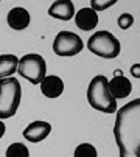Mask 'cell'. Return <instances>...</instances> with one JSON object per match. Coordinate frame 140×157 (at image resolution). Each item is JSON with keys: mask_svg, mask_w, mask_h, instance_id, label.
Listing matches in <instances>:
<instances>
[{"mask_svg": "<svg viewBox=\"0 0 140 157\" xmlns=\"http://www.w3.org/2000/svg\"><path fill=\"white\" fill-rule=\"evenodd\" d=\"M97 149L90 143H81L75 148L73 157H97Z\"/></svg>", "mask_w": 140, "mask_h": 157, "instance_id": "9a60e30c", "label": "cell"}, {"mask_svg": "<svg viewBox=\"0 0 140 157\" xmlns=\"http://www.w3.org/2000/svg\"><path fill=\"white\" fill-rule=\"evenodd\" d=\"M87 48L100 58L114 59L120 55V42L109 31H98L93 33L87 40Z\"/></svg>", "mask_w": 140, "mask_h": 157, "instance_id": "277c9868", "label": "cell"}, {"mask_svg": "<svg viewBox=\"0 0 140 157\" xmlns=\"http://www.w3.org/2000/svg\"><path fill=\"white\" fill-rule=\"evenodd\" d=\"M83 48H84L83 39L72 31H61L56 34V37L53 40V52L62 58L75 56V55L81 53Z\"/></svg>", "mask_w": 140, "mask_h": 157, "instance_id": "8992f818", "label": "cell"}, {"mask_svg": "<svg viewBox=\"0 0 140 157\" xmlns=\"http://www.w3.org/2000/svg\"><path fill=\"white\" fill-rule=\"evenodd\" d=\"M132 25H134V16H132V14L125 13V14H122V16L119 17V27H120L122 30H128V28H131Z\"/></svg>", "mask_w": 140, "mask_h": 157, "instance_id": "2e32d148", "label": "cell"}, {"mask_svg": "<svg viewBox=\"0 0 140 157\" xmlns=\"http://www.w3.org/2000/svg\"><path fill=\"white\" fill-rule=\"evenodd\" d=\"M115 2L117 0H107V2H98V0H92L90 2V5H92V10L93 11H103V10H107V8H111L112 5H115Z\"/></svg>", "mask_w": 140, "mask_h": 157, "instance_id": "e0dca14e", "label": "cell"}, {"mask_svg": "<svg viewBox=\"0 0 140 157\" xmlns=\"http://www.w3.org/2000/svg\"><path fill=\"white\" fill-rule=\"evenodd\" d=\"M131 73H132V76L134 78H140V64H134L132 67H131Z\"/></svg>", "mask_w": 140, "mask_h": 157, "instance_id": "ac0fdd59", "label": "cell"}, {"mask_svg": "<svg viewBox=\"0 0 140 157\" xmlns=\"http://www.w3.org/2000/svg\"><path fill=\"white\" fill-rule=\"evenodd\" d=\"M6 157H30V151L23 143H13L6 149Z\"/></svg>", "mask_w": 140, "mask_h": 157, "instance_id": "5bb4252c", "label": "cell"}, {"mask_svg": "<svg viewBox=\"0 0 140 157\" xmlns=\"http://www.w3.org/2000/svg\"><path fill=\"white\" fill-rule=\"evenodd\" d=\"M107 82L109 79L104 75H97L95 78H92L87 87V101L95 110L114 114L117 112V100L111 95Z\"/></svg>", "mask_w": 140, "mask_h": 157, "instance_id": "7a4b0ae2", "label": "cell"}, {"mask_svg": "<svg viewBox=\"0 0 140 157\" xmlns=\"http://www.w3.org/2000/svg\"><path fill=\"white\" fill-rule=\"evenodd\" d=\"M75 24L83 31H92L98 25V14L92 8H81L75 14Z\"/></svg>", "mask_w": 140, "mask_h": 157, "instance_id": "9c48e42d", "label": "cell"}, {"mask_svg": "<svg viewBox=\"0 0 140 157\" xmlns=\"http://www.w3.org/2000/svg\"><path fill=\"white\" fill-rule=\"evenodd\" d=\"M6 20H8V25L13 30L22 31L30 25V13L22 6H16V8L10 10V13L6 16Z\"/></svg>", "mask_w": 140, "mask_h": 157, "instance_id": "30bf717a", "label": "cell"}, {"mask_svg": "<svg viewBox=\"0 0 140 157\" xmlns=\"http://www.w3.org/2000/svg\"><path fill=\"white\" fill-rule=\"evenodd\" d=\"M114 137L120 157H140V98L117 109Z\"/></svg>", "mask_w": 140, "mask_h": 157, "instance_id": "6da1fadb", "label": "cell"}, {"mask_svg": "<svg viewBox=\"0 0 140 157\" xmlns=\"http://www.w3.org/2000/svg\"><path fill=\"white\" fill-rule=\"evenodd\" d=\"M49 14L58 20L67 22L75 16V5L70 0H58L49 8Z\"/></svg>", "mask_w": 140, "mask_h": 157, "instance_id": "7c38bea8", "label": "cell"}, {"mask_svg": "<svg viewBox=\"0 0 140 157\" xmlns=\"http://www.w3.org/2000/svg\"><path fill=\"white\" fill-rule=\"evenodd\" d=\"M22 100V87L16 78L0 79V120L13 117Z\"/></svg>", "mask_w": 140, "mask_h": 157, "instance_id": "3957f363", "label": "cell"}, {"mask_svg": "<svg viewBox=\"0 0 140 157\" xmlns=\"http://www.w3.org/2000/svg\"><path fill=\"white\" fill-rule=\"evenodd\" d=\"M41 90L47 98H58L64 92V82L56 75H47L41 82Z\"/></svg>", "mask_w": 140, "mask_h": 157, "instance_id": "8fae6325", "label": "cell"}, {"mask_svg": "<svg viewBox=\"0 0 140 157\" xmlns=\"http://www.w3.org/2000/svg\"><path fill=\"white\" fill-rule=\"evenodd\" d=\"M52 132V124L47 123V121H33L30 123L25 131H23V137H25L28 142L31 143H37V142H42L49 137V134Z\"/></svg>", "mask_w": 140, "mask_h": 157, "instance_id": "52a82bcc", "label": "cell"}, {"mask_svg": "<svg viewBox=\"0 0 140 157\" xmlns=\"http://www.w3.org/2000/svg\"><path fill=\"white\" fill-rule=\"evenodd\" d=\"M5 129H6V128H5V123H3L2 120H0V139L3 137V134H5Z\"/></svg>", "mask_w": 140, "mask_h": 157, "instance_id": "d6986e66", "label": "cell"}, {"mask_svg": "<svg viewBox=\"0 0 140 157\" xmlns=\"http://www.w3.org/2000/svg\"><path fill=\"white\" fill-rule=\"evenodd\" d=\"M109 90H111V95L115 98V100H119V98H126L131 90H132V84L131 81L122 73V75H115L109 82Z\"/></svg>", "mask_w": 140, "mask_h": 157, "instance_id": "ba28073f", "label": "cell"}, {"mask_svg": "<svg viewBox=\"0 0 140 157\" xmlns=\"http://www.w3.org/2000/svg\"><path fill=\"white\" fill-rule=\"evenodd\" d=\"M19 58L14 55H0V79L11 78L14 72H17Z\"/></svg>", "mask_w": 140, "mask_h": 157, "instance_id": "4fadbf2b", "label": "cell"}, {"mask_svg": "<svg viewBox=\"0 0 140 157\" xmlns=\"http://www.w3.org/2000/svg\"><path fill=\"white\" fill-rule=\"evenodd\" d=\"M17 72L22 78L28 79L31 84H41L47 76V64L41 55L30 53L19 59Z\"/></svg>", "mask_w": 140, "mask_h": 157, "instance_id": "5b68a950", "label": "cell"}]
</instances>
